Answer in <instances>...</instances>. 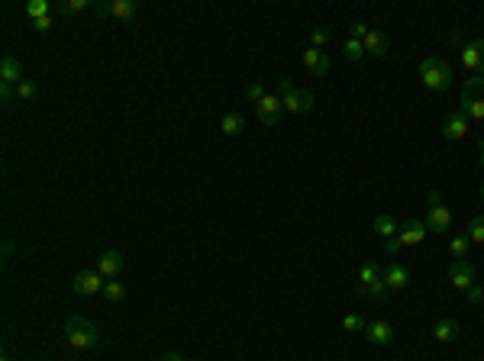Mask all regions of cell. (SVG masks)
Instances as JSON below:
<instances>
[{"label": "cell", "instance_id": "cell-7", "mask_svg": "<svg viewBox=\"0 0 484 361\" xmlns=\"http://www.w3.org/2000/svg\"><path fill=\"white\" fill-rule=\"evenodd\" d=\"M94 10L101 13V17H113V20H129L139 17V7H136V0H110V3H94Z\"/></svg>", "mask_w": 484, "mask_h": 361}, {"label": "cell", "instance_id": "cell-10", "mask_svg": "<svg viewBox=\"0 0 484 361\" xmlns=\"http://www.w3.org/2000/svg\"><path fill=\"white\" fill-rule=\"evenodd\" d=\"M449 277L452 284L459 287V290H468V287H475V265L468 258H452L449 261Z\"/></svg>", "mask_w": 484, "mask_h": 361}, {"label": "cell", "instance_id": "cell-18", "mask_svg": "<svg viewBox=\"0 0 484 361\" xmlns=\"http://www.w3.org/2000/svg\"><path fill=\"white\" fill-rule=\"evenodd\" d=\"M384 281H387V287H391V290H401V287L410 284V271L404 268L401 261H391V265L384 268Z\"/></svg>", "mask_w": 484, "mask_h": 361}, {"label": "cell", "instance_id": "cell-22", "mask_svg": "<svg viewBox=\"0 0 484 361\" xmlns=\"http://www.w3.org/2000/svg\"><path fill=\"white\" fill-rule=\"evenodd\" d=\"M433 339L436 342H452V339H459V323H455V319H439L433 326Z\"/></svg>", "mask_w": 484, "mask_h": 361}, {"label": "cell", "instance_id": "cell-30", "mask_svg": "<svg viewBox=\"0 0 484 361\" xmlns=\"http://www.w3.org/2000/svg\"><path fill=\"white\" fill-rule=\"evenodd\" d=\"M265 97H268V94H265V87H262V84H249V87H245V101H249L252 107H259Z\"/></svg>", "mask_w": 484, "mask_h": 361}, {"label": "cell", "instance_id": "cell-17", "mask_svg": "<svg viewBox=\"0 0 484 361\" xmlns=\"http://www.w3.org/2000/svg\"><path fill=\"white\" fill-rule=\"evenodd\" d=\"M365 336H368V342L371 345H391L394 342V326L391 323H384V319H378V323H368L365 326Z\"/></svg>", "mask_w": 484, "mask_h": 361}, {"label": "cell", "instance_id": "cell-36", "mask_svg": "<svg viewBox=\"0 0 484 361\" xmlns=\"http://www.w3.org/2000/svg\"><path fill=\"white\" fill-rule=\"evenodd\" d=\"M294 87H297V84H294L291 78H281V81H278V91H281V97H284L287 91H294Z\"/></svg>", "mask_w": 484, "mask_h": 361}, {"label": "cell", "instance_id": "cell-25", "mask_svg": "<svg viewBox=\"0 0 484 361\" xmlns=\"http://www.w3.org/2000/svg\"><path fill=\"white\" fill-rule=\"evenodd\" d=\"M91 7H94L91 0H62L55 10H59V13H65V17H71V13H81V10H91Z\"/></svg>", "mask_w": 484, "mask_h": 361}, {"label": "cell", "instance_id": "cell-39", "mask_svg": "<svg viewBox=\"0 0 484 361\" xmlns=\"http://www.w3.org/2000/svg\"><path fill=\"white\" fill-rule=\"evenodd\" d=\"M481 168H484V145H481Z\"/></svg>", "mask_w": 484, "mask_h": 361}, {"label": "cell", "instance_id": "cell-6", "mask_svg": "<svg viewBox=\"0 0 484 361\" xmlns=\"http://www.w3.org/2000/svg\"><path fill=\"white\" fill-rule=\"evenodd\" d=\"M104 281L101 274H97V268H87V271H78L75 277H71V290L75 294H81V297H97V294H104Z\"/></svg>", "mask_w": 484, "mask_h": 361}, {"label": "cell", "instance_id": "cell-21", "mask_svg": "<svg viewBox=\"0 0 484 361\" xmlns=\"http://www.w3.org/2000/svg\"><path fill=\"white\" fill-rule=\"evenodd\" d=\"M220 129H223L226 135H242L245 133V117L236 113V110H229V113H223V119H220Z\"/></svg>", "mask_w": 484, "mask_h": 361}, {"label": "cell", "instance_id": "cell-34", "mask_svg": "<svg viewBox=\"0 0 484 361\" xmlns=\"http://www.w3.org/2000/svg\"><path fill=\"white\" fill-rule=\"evenodd\" d=\"M349 33H352V39H359V43H362V39L368 36V26H365V23H352V26H349Z\"/></svg>", "mask_w": 484, "mask_h": 361}, {"label": "cell", "instance_id": "cell-24", "mask_svg": "<svg viewBox=\"0 0 484 361\" xmlns=\"http://www.w3.org/2000/svg\"><path fill=\"white\" fill-rule=\"evenodd\" d=\"M49 10H52V3L49 0H29V3H26V13H29V20H45L49 17Z\"/></svg>", "mask_w": 484, "mask_h": 361}, {"label": "cell", "instance_id": "cell-19", "mask_svg": "<svg viewBox=\"0 0 484 361\" xmlns=\"http://www.w3.org/2000/svg\"><path fill=\"white\" fill-rule=\"evenodd\" d=\"M362 45H365V55H375V59H381V55H387V36L378 33V29H368V36L362 39Z\"/></svg>", "mask_w": 484, "mask_h": 361}, {"label": "cell", "instance_id": "cell-35", "mask_svg": "<svg viewBox=\"0 0 484 361\" xmlns=\"http://www.w3.org/2000/svg\"><path fill=\"white\" fill-rule=\"evenodd\" d=\"M465 294H468V303H481L484 300V287H468V290H465Z\"/></svg>", "mask_w": 484, "mask_h": 361}, {"label": "cell", "instance_id": "cell-8", "mask_svg": "<svg viewBox=\"0 0 484 361\" xmlns=\"http://www.w3.org/2000/svg\"><path fill=\"white\" fill-rule=\"evenodd\" d=\"M459 61L468 68V71H475V75H484V39H471V43L462 45Z\"/></svg>", "mask_w": 484, "mask_h": 361}, {"label": "cell", "instance_id": "cell-12", "mask_svg": "<svg viewBox=\"0 0 484 361\" xmlns=\"http://www.w3.org/2000/svg\"><path fill=\"white\" fill-rule=\"evenodd\" d=\"M281 103L287 113H310L313 110V94L307 87H294V91H287L281 97Z\"/></svg>", "mask_w": 484, "mask_h": 361}, {"label": "cell", "instance_id": "cell-20", "mask_svg": "<svg viewBox=\"0 0 484 361\" xmlns=\"http://www.w3.org/2000/svg\"><path fill=\"white\" fill-rule=\"evenodd\" d=\"M375 233L381 235L384 242H391V239H397V233H401V223H397L391 213H381V216H375Z\"/></svg>", "mask_w": 484, "mask_h": 361}, {"label": "cell", "instance_id": "cell-31", "mask_svg": "<svg viewBox=\"0 0 484 361\" xmlns=\"http://www.w3.org/2000/svg\"><path fill=\"white\" fill-rule=\"evenodd\" d=\"M387 294H391V287H387V281H378V284L368 287V297H375V300H387Z\"/></svg>", "mask_w": 484, "mask_h": 361}, {"label": "cell", "instance_id": "cell-14", "mask_svg": "<svg viewBox=\"0 0 484 361\" xmlns=\"http://www.w3.org/2000/svg\"><path fill=\"white\" fill-rule=\"evenodd\" d=\"M381 277H384L381 265H375V261H365V265H362V271H359V284H355V294H359V297H368V287L378 284Z\"/></svg>", "mask_w": 484, "mask_h": 361}, {"label": "cell", "instance_id": "cell-3", "mask_svg": "<svg viewBox=\"0 0 484 361\" xmlns=\"http://www.w3.org/2000/svg\"><path fill=\"white\" fill-rule=\"evenodd\" d=\"M459 110L468 119H484V78H468L465 84H462Z\"/></svg>", "mask_w": 484, "mask_h": 361}, {"label": "cell", "instance_id": "cell-32", "mask_svg": "<svg viewBox=\"0 0 484 361\" xmlns=\"http://www.w3.org/2000/svg\"><path fill=\"white\" fill-rule=\"evenodd\" d=\"M33 97H36V84H33V81L17 84V101H33Z\"/></svg>", "mask_w": 484, "mask_h": 361}, {"label": "cell", "instance_id": "cell-5", "mask_svg": "<svg viewBox=\"0 0 484 361\" xmlns=\"http://www.w3.org/2000/svg\"><path fill=\"white\" fill-rule=\"evenodd\" d=\"M426 200H429L426 229H429V233H446V229L452 226V213H449V207H443V193H439V191H429V193H426Z\"/></svg>", "mask_w": 484, "mask_h": 361}, {"label": "cell", "instance_id": "cell-38", "mask_svg": "<svg viewBox=\"0 0 484 361\" xmlns=\"http://www.w3.org/2000/svg\"><path fill=\"white\" fill-rule=\"evenodd\" d=\"M162 361H184V358L178 352H165V355H162Z\"/></svg>", "mask_w": 484, "mask_h": 361}, {"label": "cell", "instance_id": "cell-9", "mask_svg": "<svg viewBox=\"0 0 484 361\" xmlns=\"http://www.w3.org/2000/svg\"><path fill=\"white\" fill-rule=\"evenodd\" d=\"M281 113H284V103H281V97H275V94H268L265 101L255 107V119H259L262 126H278V123H281Z\"/></svg>", "mask_w": 484, "mask_h": 361}, {"label": "cell", "instance_id": "cell-27", "mask_svg": "<svg viewBox=\"0 0 484 361\" xmlns=\"http://www.w3.org/2000/svg\"><path fill=\"white\" fill-rule=\"evenodd\" d=\"M343 52H346V59L349 61H359V59H365V45L359 43V39H346V45H343Z\"/></svg>", "mask_w": 484, "mask_h": 361}, {"label": "cell", "instance_id": "cell-40", "mask_svg": "<svg viewBox=\"0 0 484 361\" xmlns=\"http://www.w3.org/2000/svg\"><path fill=\"white\" fill-rule=\"evenodd\" d=\"M481 203H484V184H481Z\"/></svg>", "mask_w": 484, "mask_h": 361}, {"label": "cell", "instance_id": "cell-15", "mask_svg": "<svg viewBox=\"0 0 484 361\" xmlns=\"http://www.w3.org/2000/svg\"><path fill=\"white\" fill-rule=\"evenodd\" d=\"M304 68H307V71H313L317 78L329 75V55H326L323 49H313V45H310V49L304 52Z\"/></svg>", "mask_w": 484, "mask_h": 361}, {"label": "cell", "instance_id": "cell-37", "mask_svg": "<svg viewBox=\"0 0 484 361\" xmlns=\"http://www.w3.org/2000/svg\"><path fill=\"white\" fill-rule=\"evenodd\" d=\"M33 29H39V33H49V29H52V20L49 17H45V20H36Z\"/></svg>", "mask_w": 484, "mask_h": 361}, {"label": "cell", "instance_id": "cell-23", "mask_svg": "<svg viewBox=\"0 0 484 361\" xmlns=\"http://www.w3.org/2000/svg\"><path fill=\"white\" fill-rule=\"evenodd\" d=\"M123 297H126V287L120 284V277H113V281H107V284H104V300L120 303Z\"/></svg>", "mask_w": 484, "mask_h": 361}, {"label": "cell", "instance_id": "cell-29", "mask_svg": "<svg viewBox=\"0 0 484 361\" xmlns=\"http://www.w3.org/2000/svg\"><path fill=\"white\" fill-rule=\"evenodd\" d=\"M365 319L359 316V313H349V316H343V329L346 332H365Z\"/></svg>", "mask_w": 484, "mask_h": 361}, {"label": "cell", "instance_id": "cell-4", "mask_svg": "<svg viewBox=\"0 0 484 361\" xmlns=\"http://www.w3.org/2000/svg\"><path fill=\"white\" fill-rule=\"evenodd\" d=\"M423 239H426V223H420V219H407V223L401 226V233H397V239L384 242V249H387V255H397L401 249L420 245Z\"/></svg>", "mask_w": 484, "mask_h": 361}, {"label": "cell", "instance_id": "cell-41", "mask_svg": "<svg viewBox=\"0 0 484 361\" xmlns=\"http://www.w3.org/2000/svg\"><path fill=\"white\" fill-rule=\"evenodd\" d=\"M0 361H10V358H7V355H3V358H0Z\"/></svg>", "mask_w": 484, "mask_h": 361}, {"label": "cell", "instance_id": "cell-28", "mask_svg": "<svg viewBox=\"0 0 484 361\" xmlns=\"http://www.w3.org/2000/svg\"><path fill=\"white\" fill-rule=\"evenodd\" d=\"M468 245H471L468 233L465 235H452V239H449V249H452V255H455V258H465V255H468Z\"/></svg>", "mask_w": 484, "mask_h": 361}, {"label": "cell", "instance_id": "cell-16", "mask_svg": "<svg viewBox=\"0 0 484 361\" xmlns=\"http://www.w3.org/2000/svg\"><path fill=\"white\" fill-rule=\"evenodd\" d=\"M0 84H10V87L23 84V65L13 55H3V61H0Z\"/></svg>", "mask_w": 484, "mask_h": 361}, {"label": "cell", "instance_id": "cell-1", "mask_svg": "<svg viewBox=\"0 0 484 361\" xmlns=\"http://www.w3.org/2000/svg\"><path fill=\"white\" fill-rule=\"evenodd\" d=\"M420 78H423V87L433 94H443L452 87V81H455V71H452V65L446 59H439V55H429V59L420 61Z\"/></svg>", "mask_w": 484, "mask_h": 361}, {"label": "cell", "instance_id": "cell-11", "mask_svg": "<svg viewBox=\"0 0 484 361\" xmlns=\"http://www.w3.org/2000/svg\"><path fill=\"white\" fill-rule=\"evenodd\" d=\"M468 129H471V119L462 113V110H452L449 117H446V123H443V135L449 139V142H462L468 135Z\"/></svg>", "mask_w": 484, "mask_h": 361}, {"label": "cell", "instance_id": "cell-26", "mask_svg": "<svg viewBox=\"0 0 484 361\" xmlns=\"http://www.w3.org/2000/svg\"><path fill=\"white\" fill-rule=\"evenodd\" d=\"M468 239L478 245H484V213L481 216H471L468 219Z\"/></svg>", "mask_w": 484, "mask_h": 361}, {"label": "cell", "instance_id": "cell-33", "mask_svg": "<svg viewBox=\"0 0 484 361\" xmlns=\"http://www.w3.org/2000/svg\"><path fill=\"white\" fill-rule=\"evenodd\" d=\"M310 43H313V49H323V45L329 43V33H326V29H313V36H310Z\"/></svg>", "mask_w": 484, "mask_h": 361}, {"label": "cell", "instance_id": "cell-13", "mask_svg": "<svg viewBox=\"0 0 484 361\" xmlns=\"http://www.w3.org/2000/svg\"><path fill=\"white\" fill-rule=\"evenodd\" d=\"M120 271H123V252L110 249V252H104L101 258H97V274H101L104 281H113V277H120Z\"/></svg>", "mask_w": 484, "mask_h": 361}, {"label": "cell", "instance_id": "cell-2", "mask_svg": "<svg viewBox=\"0 0 484 361\" xmlns=\"http://www.w3.org/2000/svg\"><path fill=\"white\" fill-rule=\"evenodd\" d=\"M65 339L71 348H94V345L101 342V329L94 326L91 319H84V316H71L65 323Z\"/></svg>", "mask_w": 484, "mask_h": 361}]
</instances>
